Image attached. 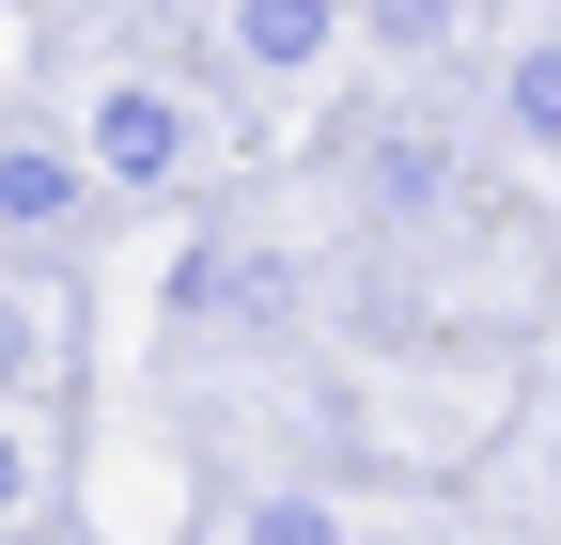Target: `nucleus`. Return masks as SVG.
Here are the masks:
<instances>
[{
    "mask_svg": "<svg viewBox=\"0 0 561 545\" xmlns=\"http://www.w3.org/2000/svg\"><path fill=\"white\" fill-rule=\"evenodd\" d=\"M94 156H110L125 187H157V172L187 156V109H172L157 79H125V94H94Z\"/></svg>",
    "mask_w": 561,
    "mask_h": 545,
    "instance_id": "f257e3e1",
    "label": "nucleus"
},
{
    "mask_svg": "<svg viewBox=\"0 0 561 545\" xmlns=\"http://www.w3.org/2000/svg\"><path fill=\"white\" fill-rule=\"evenodd\" d=\"M0 202H16V234H62V219H79V172H62L47 141H16V172H0Z\"/></svg>",
    "mask_w": 561,
    "mask_h": 545,
    "instance_id": "20e7f679",
    "label": "nucleus"
},
{
    "mask_svg": "<svg viewBox=\"0 0 561 545\" xmlns=\"http://www.w3.org/2000/svg\"><path fill=\"white\" fill-rule=\"evenodd\" d=\"M234 62L250 79H312L328 62V0H234Z\"/></svg>",
    "mask_w": 561,
    "mask_h": 545,
    "instance_id": "f03ea898",
    "label": "nucleus"
},
{
    "mask_svg": "<svg viewBox=\"0 0 561 545\" xmlns=\"http://www.w3.org/2000/svg\"><path fill=\"white\" fill-rule=\"evenodd\" d=\"M515 141H546V156H561V32H546V47H515Z\"/></svg>",
    "mask_w": 561,
    "mask_h": 545,
    "instance_id": "39448f33",
    "label": "nucleus"
},
{
    "mask_svg": "<svg viewBox=\"0 0 561 545\" xmlns=\"http://www.w3.org/2000/svg\"><path fill=\"white\" fill-rule=\"evenodd\" d=\"M375 202L390 219H437L453 202V141H375Z\"/></svg>",
    "mask_w": 561,
    "mask_h": 545,
    "instance_id": "7ed1b4c3",
    "label": "nucleus"
},
{
    "mask_svg": "<svg viewBox=\"0 0 561 545\" xmlns=\"http://www.w3.org/2000/svg\"><path fill=\"white\" fill-rule=\"evenodd\" d=\"M375 32H390V47H405V62H437V47H453V32H468V0H375Z\"/></svg>",
    "mask_w": 561,
    "mask_h": 545,
    "instance_id": "423d86ee",
    "label": "nucleus"
},
{
    "mask_svg": "<svg viewBox=\"0 0 561 545\" xmlns=\"http://www.w3.org/2000/svg\"><path fill=\"white\" fill-rule=\"evenodd\" d=\"M250 545H343V530H328L312 499H265V514H250Z\"/></svg>",
    "mask_w": 561,
    "mask_h": 545,
    "instance_id": "0eeeda50",
    "label": "nucleus"
}]
</instances>
